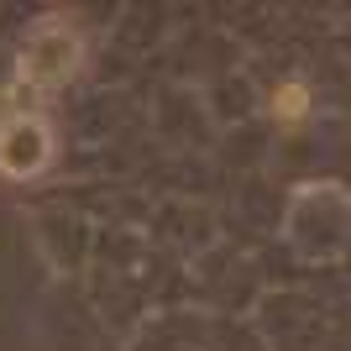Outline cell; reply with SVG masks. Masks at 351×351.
Masks as SVG:
<instances>
[{"instance_id":"6da1fadb","label":"cell","mask_w":351,"mask_h":351,"mask_svg":"<svg viewBox=\"0 0 351 351\" xmlns=\"http://www.w3.org/2000/svg\"><path fill=\"white\" fill-rule=\"evenodd\" d=\"M73 63H79V37H73V27H63V21H43V27L27 37V47H21V79L37 84V89L63 84L73 73Z\"/></svg>"},{"instance_id":"7a4b0ae2","label":"cell","mask_w":351,"mask_h":351,"mask_svg":"<svg viewBox=\"0 0 351 351\" xmlns=\"http://www.w3.org/2000/svg\"><path fill=\"white\" fill-rule=\"evenodd\" d=\"M53 158V136L37 116H11L0 126V173L5 178H32Z\"/></svg>"},{"instance_id":"3957f363","label":"cell","mask_w":351,"mask_h":351,"mask_svg":"<svg viewBox=\"0 0 351 351\" xmlns=\"http://www.w3.org/2000/svg\"><path fill=\"white\" fill-rule=\"evenodd\" d=\"M273 110H278L283 121H299L309 110V95H304V84H283L278 95H273Z\"/></svg>"}]
</instances>
